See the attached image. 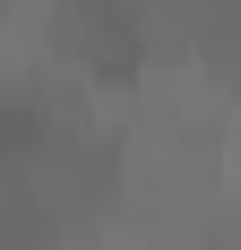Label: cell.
Instances as JSON below:
<instances>
[{
    "label": "cell",
    "mask_w": 241,
    "mask_h": 250,
    "mask_svg": "<svg viewBox=\"0 0 241 250\" xmlns=\"http://www.w3.org/2000/svg\"><path fill=\"white\" fill-rule=\"evenodd\" d=\"M198 61H207V86L216 95H241V18H207Z\"/></svg>",
    "instance_id": "cell-1"
}]
</instances>
